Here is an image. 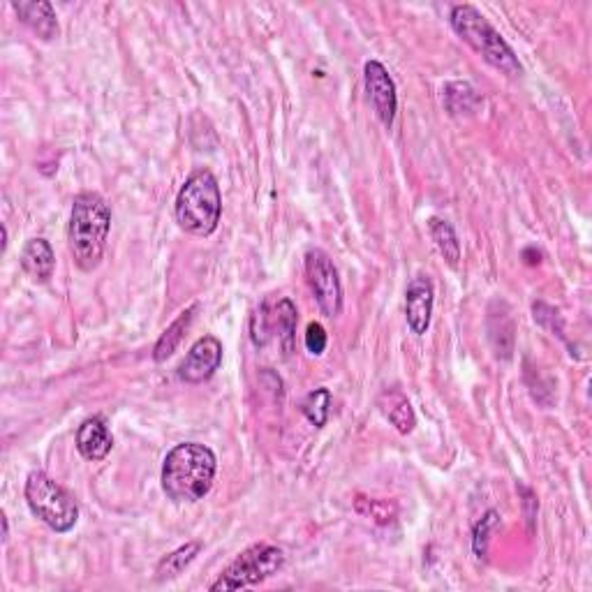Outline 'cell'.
Here are the masks:
<instances>
[{"mask_svg": "<svg viewBox=\"0 0 592 592\" xmlns=\"http://www.w3.org/2000/svg\"><path fill=\"white\" fill-rule=\"evenodd\" d=\"M329 407H331V391L320 387L310 391L306 396V401H303V414H306L310 424L322 428L329 419Z\"/></svg>", "mask_w": 592, "mask_h": 592, "instance_id": "ffe728a7", "label": "cell"}, {"mask_svg": "<svg viewBox=\"0 0 592 592\" xmlns=\"http://www.w3.org/2000/svg\"><path fill=\"white\" fill-rule=\"evenodd\" d=\"M285 565V553L283 549L271 544H255L250 549L243 551L225 572L220 574V579L213 583L211 592L220 590H239L259 586V583L271 579L273 574H278Z\"/></svg>", "mask_w": 592, "mask_h": 592, "instance_id": "8992f818", "label": "cell"}, {"mask_svg": "<svg viewBox=\"0 0 592 592\" xmlns=\"http://www.w3.org/2000/svg\"><path fill=\"white\" fill-rule=\"evenodd\" d=\"M451 28L463 42H468L477 54L484 58L486 63H491L495 70L505 72L507 77H518L523 72L521 63L514 54V49L509 47L495 28L491 26L484 14L472 5H454L449 14Z\"/></svg>", "mask_w": 592, "mask_h": 592, "instance_id": "277c9868", "label": "cell"}, {"mask_svg": "<svg viewBox=\"0 0 592 592\" xmlns=\"http://www.w3.org/2000/svg\"><path fill=\"white\" fill-rule=\"evenodd\" d=\"M12 10L24 24L37 33L42 40H54L58 35V19L47 0H14Z\"/></svg>", "mask_w": 592, "mask_h": 592, "instance_id": "7c38bea8", "label": "cell"}, {"mask_svg": "<svg viewBox=\"0 0 592 592\" xmlns=\"http://www.w3.org/2000/svg\"><path fill=\"white\" fill-rule=\"evenodd\" d=\"M433 301H435V290L433 283L428 276H414L410 283H407L405 290V317L407 327L417 336H424L431 327L433 317Z\"/></svg>", "mask_w": 592, "mask_h": 592, "instance_id": "30bf717a", "label": "cell"}, {"mask_svg": "<svg viewBox=\"0 0 592 592\" xmlns=\"http://www.w3.org/2000/svg\"><path fill=\"white\" fill-rule=\"evenodd\" d=\"M197 308H199V303H192V306L188 310H183V313L176 317V320L165 329V333H162V336L158 338V343H155V350H153V359L158 361V364H162V361L172 357V354L176 352V347L181 345L185 331H188L192 320H195Z\"/></svg>", "mask_w": 592, "mask_h": 592, "instance_id": "2e32d148", "label": "cell"}, {"mask_svg": "<svg viewBox=\"0 0 592 592\" xmlns=\"http://www.w3.org/2000/svg\"><path fill=\"white\" fill-rule=\"evenodd\" d=\"M222 366V343L216 336H204L199 338L195 345L190 347L185 359L176 368L181 382L199 384L211 380L216 375V370Z\"/></svg>", "mask_w": 592, "mask_h": 592, "instance_id": "9c48e42d", "label": "cell"}, {"mask_svg": "<svg viewBox=\"0 0 592 592\" xmlns=\"http://www.w3.org/2000/svg\"><path fill=\"white\" fill-rule=\"evenodd\" d=\"M327 331H324V327L320 322H310L308 329H306V347L308 352L313 354V357H322L324 350H327Z\"/></svg>", "mask_w": 592, "mask_h": 592, "instance_id": "7402d4cb", "label": "cell"}, {"mask_svg": "<svg viewBox=\"0 0 592 592\" xmlns=\"http://www.w3.org/2000/svg\"><path fill=\"white\" fill-rule=\"evenodd\" d=\"M111 229V209L98 192H81L74 197L68 246L74 257V264L81 271L98 269L107 248V236Z\"/></svg>", "mask_w": 592, "mask_h": 592, "instance_id": "7a4b0ae2", "label": "cell"}, {"mask_svg": "<svg viewBox=\"0 0 592 592\" xmlns=\"http://www.w3.org/2000/svg\"><path fill=\"white\" fill-rule=\"evenodd\" d=\"M26 502L31 512L56 532H70L79 521V507L72 495L49 475L33 470L26 479Z\"/></svg>", "mask_w": 592, "mask_h": 592, "instance_id": "5b68a950", "label": "cell"}, {"mask_svg": "<svg viewBox=\"0 0 592 592\" xmlns=\"http://www.w3.org/2000/svg\"><path fill=\"white\" fill-rule=\"evenodd\" d=\"M199 551H202V544L190 542V544L181 546V549H176L174 553H169L167 558H162L158 569H155V574H158V581L174 579V576H179L183 569L197 558Z\"/></svg>", "mask_w": 592, "mask_h": 592, "instance_id": "d6986e66", "label": "cell"}, {"mask_svg": "<svg viewBox=\"0 0 592 592\" xmlns=\"http://www.w3.org/2000/svg\"><path fill=\"white\" fill-rule=\"evenodd\" d=\"M380 410L384 417H387L391 424L396 426L398 433H412L414 424H417V417H414V410L410 401H407L401 389H387L380 396Z\"/></svg>", "mask_w": 592, "mask_h": 592, "instance_id": "9a60e30c", "label": "cell"}, {"mask_svg": "<svg viewBox=\"0 0 592 592\" xmlns=\"http://www.w3.org/2000/svg\"><path fill=\"white\" fill-rule=\"evenodd\" d=\"M74 444H77V451L86 458V461L95 463L109 456L111 447H114V438H111L105 419L88 417L81 421V426L77 428Z\"/></svg>", "mask_w": 592, "mask_h": 592, "instance_id": "8fae6325", "label": "cell"}, {"mask_svg": "<svg viewBox=\"0 0 592 592\" xmlns=\"http://www.w3.org/2000/svg\"><path fill=\"white\" fill-rule=\"evenodd\" d=\"M498 518L500 514L491 509V512H486L484 518L475 525V537H472V546H475V553L479 558H484L486 555V546H488V535H491L495 525H498Z\"/></svg>", "mask_w": 592, "mask_h": 592, "instance_id": "44dd1931", "label": "cell"}, {"mask_svg": "<svg viewBox=\"0 0 592 592\" xmlns=\"http://www.w3.org/2000/svg\"><path fill=\"white\" fill-rule=\"evenodd\" d=\"M176 222L183 232L211 236L220 225L222 195L218 179L209 169H197L188 176L176 197Z\"/></svg>", "mask_w": 592, "mask_h": 592, "instance_id": "3957f363", "label": "cell"}, {"mask_svg": "<svg viewBox=\"0 0 592 592\" xmlns=\"http://www.w3.org/2000/svg\"><path fill=\"white\" fill-rule=\"evenodd\" d=\"M259 320L264 322L262 327V345L266 343V333L271 329H278V336L283 340L285 354L294 352V340H296V306L290 299H280L276 306H273L271 315H264V308L259 310Z\"/></svg>", "mask_w": 592, "mask_h": 592, "instance_id": "4fadbf2b", "label": "cell"}, {"mask_svg": "<svg viewBox=\"0 0 592 592\" xmlns=\"http://www.w3.org/2000/svg\"><path fill=\"white\" fill-rule=\"evenodd\" d=\"M364 84H366L368 102L370 107H373L375 116L380 118L384 128H391L396 121L398 93L389 70L384 68L380 61H368L364 65Z\"/></svg>", "mask_w": 592, "mask_h": 592, "instance_id": "ba28073f", "label": "cell"}, {"mask_svg": "<svg viewBox=\"0 0 592 592\" xmlns=\"http://www.w3.org/2000/svg\"><path fill=\"white\" fill-rule=\"evenodd\" d=\"M442 98H444V105L449 109V114L454 116L472 114V111L481 105L479 93L470 84H465V81H451V84L444 86Z\"/></svg>", "mask_w": 592, "mask_h": 592, "instance_id": "e0dca14e", "label": "cell"}, {"mask_svg": "<svg viewBox=\"0 0 592 592\" xmlns=\"http://www.w3.org/2000/svg\"><path fill=\"white\" fill-rule=\"evenodd\" d=\"M218 472V458L206 444L181 442L162 463V488L174 502H199L209 495Z\"/></svg>", "mask_w": 592, "mask_h": 592, "instance_id": "6da1fadb", "label": "cell"}, {"mask_svg": "<svg viewBox=\"0 0 592 592\" xmlns=\"http://www.w3.org/2000/svg\"><path fill=\"white\" fill-rule=\"evenodd\" d=\"M56 255L47 239H31L21 253V269L31 276L35 283H47L54 273Z\"/></svg>", "mask_w": 592, "mask_h": 592, "instance_id": "5bb4252c", "label": "cell"}, {"mask_svg": "<svg viewBox=\"0 0 592 592\" xmlns=\"http://www.w3.org/2000/svg\"><path fill=\"white\" fill-rule=\"evenodd\" d=\"M10 539V521H7V516L3 514V544Z\"/></svg>", "mask_w": 592, "mask_h": 592, "instance_id": "603a6c76", "label": "cell"}, {"mask_svg": "<svg viewBox=\"0 0 592 592\" xmlns=\"http://www.w3.org/2000/svg\"><path fill=\"white\" fill-rule=\"evenodd\" d=\"M428 229H431L435 246H438L449 266H458V259H461V241H458L456 229L451 227V222L442 218H431L428 220Z\"/></svg>", "mask_w": 592, "mask_h": 592, "instance_id": "ac0fdd59", "label": "cell"}, {"mask_svg": "<svg viewBox=\"0 0 592 592\" xmlns=\"http://www.w3.org/2000/svg\"><path fill=\"white\" fill-rule=\"evenodd\" d=\"M306 278L322 313L338 317L343 310V285H340L336 264L324 250L310 248L306 253Z\"/></svg>", "mask_w": 592, "mask_h": 592, "instance_id": "52a82bcc", "label": "cell"}]
</instances>
